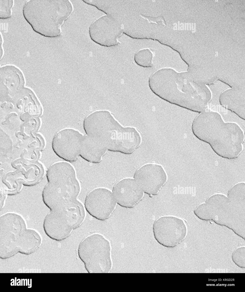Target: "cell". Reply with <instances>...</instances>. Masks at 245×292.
I'll return each mask as SVG.
<instances>
[{"label": "cell", "mask_w": 245, "mask_h": 292, "mask_svg": "<svg viewBox=\"0 0 245 292\" xmlns=\"http://www.w3.org/2000/svg\"><path fill=\"white\" fill-rule=\"evenodd\" d=\"M73 10L69 0H30L24 4L22 13L36 32L46 37L55 38L61 35V27Z\"/></svg>", "instance_id": "3"}, {"label": "cell", "mask_w": 245, "mask_h": 292, "mask_svg": "<svg viewBox=\"0 0 245 292\" xmlns=\"http://www.w3.org/2000/svg\"><path fill=\"white\" fill-rule=\"evenodd\" d=\"M0 58L3 56V54H4V50L3 47V39L2 35L1 34V33H0Z\"/></svg>", "instance_id": "20"}, {"label": "cell", "mask_w": 245, "mask_h": 292, "mask_svg": "<svg viewBox=\"0 0 245 292\" xmlns=\"http://www.w3.org/2000/svg\"><path fill=\"white\" fill-rule=\"evenodd\" d=\"M81 190L77 178L48 182L42 191L43 201L50 210H66L78 200Z\"/></svg>", "instance_id": "5"}, {"label": "cell", "mask_w": 245, "mask_h": 292, "mask_svg": "<svg viewBox=\"0 0 245 292\" xmlns=\"http://www.w3.org/2000/svg\"><path fill=\"white\" fill-rule=\"evenodd\" d=\"M245 247L241 246L235 249L232 255V259L234 263L243 269L245 268Z\"/></svg>", "instance_id": "18"}, {"label": "cell", "mask_w": 245, "mask_h": 292, "mask_svg": "<svg viewBox=\"0 0 245 292\" xmlns=\"http://www.w3.org/2000/svg\"><path fill=\"white\" fill-rule=\"evenodd\" d=\"M202 113L194 118L192 133L199 140L209 144L218 155L228 159L237 158L243 150L244 132L239 125L226 121L217 116H204Z\"/></svg>", "instance_id": "2"}, {"label": "cell", "mask_w": 245, "mask_h": 292, "mask_svg": "<svg viewBox=\"0 0 245 292\" xmlns=\"http://www.w3.org/2000/svg\"><path fill=\"white\" fill-rule=\"evenodd\" d=\"M112 193L117 203L121 207L132 208L142 200L144 192L134 178L127 177L116 182Z\"/></svg>", "instance_id": "11"}, {"label": "cell", "mask_w": 245, "mask_h": 292, "mask_svg": "<svg viewBox=\"0 0 245 292\" xmlns=\"http://www.w3.org/2000/svg\"><path fill=\"white\" fill-rule=\"evenodd\" d=\"M14 1L13 0H0V18L4 19L9 18L12 16V8Z\"/></svg>", "instance_id": "19"}, {"label": "cell", "mask_w": 245, "mask_h": 292, "mask_svg": "<svg viewBox=\"0 0 245 292\" xmlns=\"http://www.w3.org/2000/svg\"><path fill=\"white\" fill-rule=\"evenodd\" d=\"M153 53L149 48H144L135 53L134 59L138 66L143 68H150L153 66Z\"/></svg>", "instance_id": "17"}, {"label": "cell", "mask_w": 245, "mask_h": 292, "mask_svg": "<svg viewBox=\"0 0 245 292\" xmlns=\"http://www.w3.org/2000/svg\"><path fill=\"white\" fill-rule=\"evenodd\" d=\"M43 226L47 235L57 241L65 240L74 230L65 210H50L44 219Z\"/></svg>", "instance_id": "12"}, {"label": "cell", "mask_w": 245, "mask_h": 292, "mask_svg": "<svg viewBox=\"0 0 245 292\" xmlns=\"http://www.w3.org/2000/svg\"><path fill=\"white\" fill-rule=\"evenodd\" d=\"M107 150L100 141L86 135L84 136L79 156L88 162L97 163L101 161Z\"/></svg>", "instance_id": "14"}, {"label": "cell", "mask_w": 245, "mask_h": 292, "mask_svg": "<svg viewBox=\"0 0 245 292\" xmlns=\"http://www.w3.org/2000/svg\"><path fill=\"white\" fill-rule=\"evenodd\" d=\"M88 32L94 42L102 46L110 47L118 44V39L122 34L123 29L111 15L106 14L91 23Z\"/></svg>", "instance_id": "8"}, {"label": "cell", "mask_w": 245, "mask_h": 292, "mask_svg": "<svg viewBox=\"0 0 245 292\" xmlns=\"http://www.w3.org/2000/svg\"><path fill=\"white\" fill-rule=\"evenodd\" d=\"M115 119L108 111H96L85 118L83 122V129L86 135L101 141L109 131Z\"/></svg>", "instance_id": "13"}, {"label": "cell", "mask_w": 245, "mask_h": 292, "mask_svg": "<svg viewBox=\"0 0 245 292\" xmlns=\"http://www.w3.org/2000/svg\"><path fill=\"white\" fill-rule=\"evenodd\" d=\"M205 85L211 93V98L207 104V108L210 111L218 114L222 117L224 114H227L233 111L223 106L220 100L221 95L232 88L230 85L220 80Z\"/></svg>", "instance_id": "15"}, {"label": "cell", "mask_w": 245, "mask_h": 292, "mask_svg": "<svg viewBox=\"0 0 245 292\" xmlns=\"http://www.w3.org/2000/svg\"><path fill=\"white\" fill-rule=\"evenodd\" d=\"M199 219L226 227L245 240V183L232 186L227 195L217 193L210 196L194 211Z\"/></svg>", "instance_id": "1"}, {"label": "cell", "mask_w": 245, "mask_h": 292, "mask_svg": "<svg viewBox=\"0 0 245 292\" xmlns=\"http://www.w3.org/2000/svg\"><path fill=\"white\" fill-rule=\"evenodd\" d=\"M77 252L89 273H108L110 271L111 245L102 234L94 233L86 236L80 243Z\"/></svg>", "instance_id": "4"}, {"label": "cell", "mask_w": 245, "mask_h": 292, "mask_svg": "<svg viewBox=\"0 0 245 292\" xmlns=\"http://www.w3.org/2000/svg\"><path fill=\"white\" fill-rule=\"evenodd\" d=\"M154 238L163 246L173 248L185 240L188 230L184 220L172 215L160 216L154 222L153 227Z\"/></svg>", "instance_id": "6"}, {"label": "cell", "mask_w": 245, "mask_h": 292, "mask_svg": "<svg viewBox=\"0 0 245 292\" xmlns=\"http://www.w3.org/2000/svg\"><path fill=\"white\" fill-rule=\"evenodd\" d=\"M85 210L92 216L99 220H107L115 210L117 203L112 191L104 187H98L90 191L85 197Z\"/></svg>", "instance_id": "7"}, {"label": "cell", "mask_w": 245, "mask_h": 292, "mask_svg": "<svg viewBox=\"0 0 245 292\" xmlns=\"http://www.w3.org/2000/svg\"><path fill=\"white\" fill-rule=\"evenodd\" d=\"M84 136L72 128L62 129L54 136L52 147L58 157L69 162L75 161L79 156Z\"/></svg>", "instance_id": "9"}, {"label": "cell", "mask_w": 245, "mask_h": 292, "mask_svg": "<svg viewBox=\"0 0 245 292\" xmlns=\"http://www.w3.org/2000/svg\"><path fill=\"white\" fill-rule=\"evenodd\" d=\"M134 178L144 193L150 196L157 195L167 180L163 167L153 163L140 167L135 172Z\"/></svg>", "instance_id": "10"}, {"label": "cell", "mask_w": 245, "mask_h": 292, "mask_svg": "<svg viewBox=\"0 0 245 292\" xmlns=\"http://www.w3.org/2000/svg\"><path fill=\"white\" fill-rule=\"evenodd\" d=\"M85 210L84 206L78 200L65 210L74 230L79 227L83 223L85 218Z\"/></svg>", "instance_id": "16"}]
</instances>
